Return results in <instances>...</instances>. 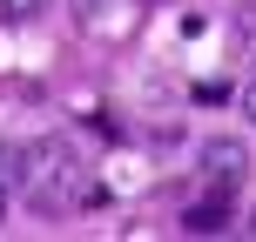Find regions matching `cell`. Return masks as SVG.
Instances as JSON below:
<instances>
[{"label":"cell","mask_w":256,"mask_h":242,"mask_svg":"<svg viewBox=\"0 0 256 242\" xmlns=\"http://www.w3.org/2000/svg\"><path fill=\"white\" fill-rule=\"evenodd\" d=\"M68 182H74V155L61 141H40V148H20V189L34 195V209H61Z\"/></svg>","instance_id":"obj_1"},{"label":"cell","mask_w":256,"mask_h":242,"mask_svg":"<svg viewBox=\"0 0 256 242\" xmlns=\"http://www.w3.org/2000/svg\"><path fill=\"white\" fill-rule=\"evenodd\" d=\"M202 168H209V182L236 189V182L250 175V148H243L236 135H209V141H202Z\"/></svg>","instance_id":"obj_2"},{"label":"cell","mask_w":256,"mask_h":242,"mask_svg":"<svg viewBox=\"0 0 256 242\" xmlns=\"http://www.w3.org/2000/svg\"><path fill=\"white\" fill-rule=\"evenodd\" d=\"M182 229H189V236H216V229H230V202H222V195H216V202H196L189 216H182Z\"/></svg>","instance_id":"obj_3"},{"label":"cell","mask_w":256,"mask_h":242,"mask_svg":"<svg viewBox=\"0 0 256 242\" xmlns=\"http://www.w3.org/2000/svg\"><path fill=\"white\" fill-rule=\"evenodd\" d=\"M54 0H0V20H34V13H48Z\"/></svg>","instance_id":"obj_4"},{"label":"cell","mask_w":256,"mask_h":242,"mask_svg":"<svg viewBox=\"0 0 256 242\" xmlns=\"http://www.w3.org/2000/svg\"><path fill=\"white\" fill-rule=\"evenodd\" d=\"M236 40H243V54L256 61V7H236Z\"/></svg>","instance_id":"obj_5"},{"label":"cell","mask_w":256,"mask_h":242,"mask_svg":"<svg viewBox=\"0 0 256 242\" xmlns=\"http://www.w3.org/2000/svg\"><path fill=\"white\" fill-rule=\"evenodd\" d=\"M0 182L20 189V148H14V141H0Z\"/></svg>","instance_id":"obj_6"},{"label":"cell","mask_w":256,"mask_h":242,"mask_svg":"<svg viewBox=\"0 0 256 242\" xmlns=\"http://www.w3.org/2000/svg\"><path fill=\"white\" fill-rule=\"evenodd\" d=\"M102 7H108V0H74V20L81 27H102Z\"/></svg>","instance_id":"obj_7"},{"label":"cell","mask_w":256,"mask_h":242,"mask_svg":"<svg viewBox=\"0 0 256 242\" xmlns=\"http://www.w3.org/2000/svg\"><path fill=\"white\" fill-rule=\"evenodd\" d=\"M236 101H243V115H250V128H256V81H243V94H236Z\"/></svg>","instance_id":"obj_8"},{"label":"cell","mask_w":256,"mask_h":242,"mask_svg":"<svg viewBox=\"0 0 256 242\" xmlns=\"http://www.w3.org/2000/svg\"><path fill=\"white\" fill-rule=\"evenodd\" d=\"M7 195H14V189H7V182H0V222H7Z\"/></svg>","instance_id":"obj_9"}]
</instances>
